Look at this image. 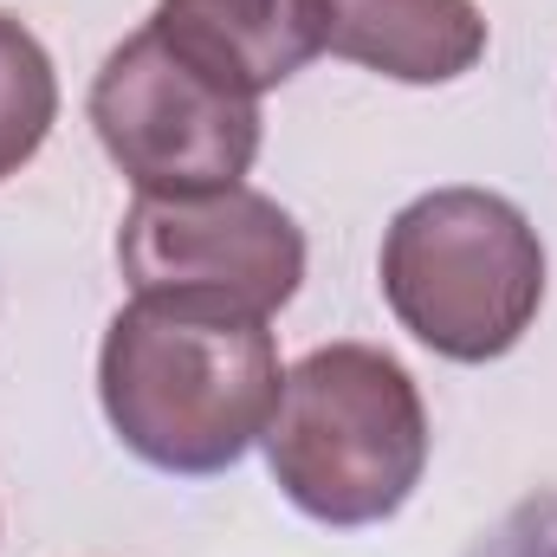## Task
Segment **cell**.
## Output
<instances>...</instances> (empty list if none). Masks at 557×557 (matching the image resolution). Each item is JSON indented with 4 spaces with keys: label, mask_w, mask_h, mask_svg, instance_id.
Masks as SVG:
<instances>
[{
    "label": "cell",
    "mask_w": 557,
    "mask_h": 557,
    "mask_svg": "<svg viewBox=\"0 0 557 557\" xmlns=\"http://www.w3.org/2000/svg\"><path fill=\"white\" fill-rule=\"evenodd\" d=\"M273 324L208 292H137L98 350V403L117 441L156 473H227L273 421Z\"/></svg>",
    "instance_id": "1"
},
{
    "label": "cell",
    "mask_w": 557,
    "mask_h": 557,
    "mask_svg": "<svg viewBox=\"0 0 557 557\" xmlns=\"http://www.w3.org/2000/svg\"><path fill=\"white\" fill-rule=\"evenodd\" d=\"M273 486L318 525L357 532L409 506L428 467L416 376L376 344H318L278 383L267 421Z\"/></svg>",
    "instance_id": "2"
},
{
    "label": "cell",
    "mask_w": 557,
    "mask_h": 557,
    "mask_svg": "<svg viewBox=\"0 0 557 557\" xmlns=\"http://www.w3.org/2000/svg\"><path fill=\"white\" fill-rule=\"evenodd\" d=\"M376 278L416 344L447 363H493L525 344L545 305V247L506 195L434 188L389 221Z\"/></svg>",
    "instance_id": "3"
},
{
    "label": "cell",
    "mask_w": 557,
    "mask_h": 557,
    "mask_svg": "<svg viewBox=\"0 0 557 557\" xmlns=\"http://www.w3.org/2000/svg\"><path fill=\"white\" fill-rule=\"evenodd\" d=\"M91 131L137 195H208L253 169L260 98L227 91L156 26H137L91 78Z\"/></svg>",
    "instance_id": "4"
},
{
    "label": "cell",
    "mask_w": 557,
    "mask_h": 557,
    "mask_svg": "<svg viewBox=\"0 0 557 557\" xmlns=\"http://www.w3.org/2000/svg\"><path fill=\"white\" fill-rule=\"evenodd\" d=\"M117 267L131 292H208L273 318L305 285V234L247 182L208 195H137L117 227Z\"/></svg>",
    "instance_id": "5"
},
{
    "label": "cell",
    "mask_w": 557,
    "mask_h": 557,
    "mask_svg": "<svg viewBox=\"0 0 557 557\" xmlns=\"http://www.w3.org/2000/svg\"><path fill=\"white\" fill-rule=\"evenodd\" d=\"M149 26L240 98H267L324 52V0H156Z\"/></svg>",
    "instance_id": "6"
},
{
    "label": "cell",
    "mask_w": 557,
    "mask_h": 557,
    "mask_svg": "<svg viewBox=\"0 0 557 557\" xmlns=\"http://www.w3.org/2000/svg\"><path fill=\"white\" fill-rule=\"evenodd\" d=\"M324 52L396 85H454L486 59V13L473 0H324Z\"/></svg>",
    "instance_id": "7"
},
{
    "label": "cell",
    "mask_w": 557,
    "mask_h": 557,
    "mask_svg": "<svg viewBox=\"0 0 557 557\" xmlns=\"http://www.w3.org/2000/svg\"><path fill=\"white\" fill-rule=\"evenodd\" d=\"M52 124H59V72L46 46L13 13H0V182L39 156Z\"/></svg>",
    "instance_id": "8"
},
{
    "label": "cell",
    "mask_w": 557,
    "mask_h": 557,
    "mask_svg": "<svg viewBox=\"0 0 557 557\" xmlns=\"http://www.w3.org/2000/svg\"><path fill=\"white\" fill-rule=\"evenodd\" d=\"M467 557H557V493L519 499L493 532L473 539Z\"/></svg>",
    "instance_id": "9"
}]
</instances>
